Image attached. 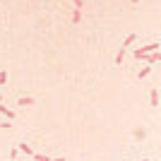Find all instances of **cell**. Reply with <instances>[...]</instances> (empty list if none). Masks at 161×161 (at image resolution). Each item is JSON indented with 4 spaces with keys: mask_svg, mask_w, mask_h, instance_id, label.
Masks as SVG:
<instances>
[{
    "mask_svg": "<svg viewBox=\"0 0 161 161\" xmlns=\"http://www.w3.org/2000/svg\"><path fill=\"white\" fill-rule=\"evenodd\" d=\"M161 48L159 41H152V43H147V46H142V48H135V58L137 60H142V55H147V53H156Z\"/></svg>",
    "mask_w": 161,
    "mask_h": 161,
    "instance_id": "1",
    "label": "cell"
},
{
    "mask_svg": "<svg viewBox=\"0 0 161 161\" xmlns=\"http://www.w3.org/2000/svg\"><path fill=\"white\" fill-rule=\"evenodd\" d=\"M142 60H147L149 65H154V63L161 60V53H159V51H156V53H147V55H142Z\"/></svg>",
    "mask_w": 161,
    "mask_h": 161,
    "instance_id": "2",
    "label": "cell"
},
{
    "mask_svg": "<svg viewBox=\"0 0 161 161\" xmlns=\"http://www.w3.org/2000/svg\"><path fill=\"white\" fill-rule=\"evenodd\" d=\"M135 41H137V34H128V36H125V41H123V46H120V51H125L128 46H132Z\"/></svg>",
    "mask_w": 161,
    "mask_h": 161,
    "instance_id": "3",
    "label": "cell"
},
{
    "mask_svg": "<svg viewBox=\"0 0 161 161\" xmlns=\"http://www.w3.org/2000/svg\"><path fill=\"white\" fill-rule=\"evenodd\" d=\"M17 152H22V154H27V156H34V149L29 147L27 142H19V147H17Z\"/></svg>",
    "mask_w": 161,
    "mask_h": 161,
    "instance_id": "4",
    "label": "cell"
},
{
    "mask_svg": "<svg viewBox=\"0 0 161 161\" xmlns=\"http://www.w3.org/2000/svg\"><path fill=\"white\" fill-rule=\"evenodd\" d=\"M34 161H65V156H58V159H51L46 154H34Z\"/></svg>",
    "mask_w": 161,
    "mask_h": 161,
    "instance_id": "5",
    "label": "cell"
},
{
    "mask_svg": "<svg viewBox=\"0 0 161 161\" xmlns=\"http://www.w3.org/2000/svg\"><path fill=\"white\" fill-rule=\"evenodd\" d=\"M149 103H152V106H159V89H152V92H149Z\"/></svg>",
    "mask_w": 161,
    "mask_h": 161,
    "instance_id": "6",
    "label": "cell"
},
{
    "mask_svg": "<svg viewBox=\"0 0 161 161\" xmlns=\"http://www.w3.org/2000/svg\"><path fill=\"white\" fill-rule=\"evenodd\" d=\"M0 113H3V115H7V120H14V111H10V108H7V106H3V103H0Z\"/></svg>",
    "mask_w": 161,
    "mask_h": 161,
    "instance_id": "7",
    "label": "cell"
},
{
    "mask_svg": "<svg viewBox=\"0 0 161 161\" xmlns=\"http://www.w3.org/2000/svg\"><path fill=\"white\" fill-rule=\"evenodd\" d=\"M17 103H19V106H31L34 99H31V96H19V99H17Z\"/></svg>",
    "mask_w": 161,
    "mask_h": 161,
    "instance_id": "8",
    "label": "cell"
},
{
    "mask_svg": "<svg viewBox=\"0 0 161 161\" xmlns=\"http://www.w3.org/2000/svg\"><path fill=\"white\" fill-rule=\"evenodd\" d=\"M149 72H152V65H147V67H142L140 72H137V80H144V77H147Z\"/></svg>",
    "mask_w": 161,
    "mask_h": 161,
    "instance_id": "9",
    "label": "cell"
},
{
    "mask_svg": "<svg viewBox=\"0 0 161 161\" xmlns=\"http://www.w3.org/2000/svg\"><path fill=\"white\" fill-rule=\"evenodd\" d=\"M135 140H144V135H147V130H144V128H135Z\"/></svg>",
    "mask_w": 161,
    "mask_h": 161,
    "instance_id": "10",
    "label": "cell"
},
{
    "mask_svg": "<svg viewBox=\"0 0 161 161\" xmlns=\"http://www.w3.org/2000/svg\"><path fill=\"white\" fill-rule=\"evenodd\" d=\"M72 22H75V24H80V22H82V10H75V12H72Z\"/></svg>",
    "mask_w": 161,
    "mask_h": 161,
    "instance_id": "11",
    "label": "cell"
},
{
    "mask_svg": "<svg viewBox=\"0 0 161 161\" xmlns=\"http://www.w3.org/2000/svg\"><path fill=\"white\" fill-rule=\"evenodd\" d=\"M3 84H7V72H5V70L0 72V87H3Z\"/></svg>",
    "mask_w": 161,
    "mask_h": 161,
    "instance_id": "12",
    "label": "cell"
},
{
    "mask_svg": "<svg viewBox=\"0 0 161 161\" xmlns=\"http://www.w3.org/2000/svg\"><path fill=\"white\" fill-rule=\"evenodd\" d=\"M75 3V10H82V7H84V0H72Z\"/></svg>",
    "mask_w": 161,
    "mask_h": 161,
    "instance_id": "13",
    "label": "cell"
},
{
    "mask_svg": "<svg viewBox=\"0 0 161 161\" xmlns=\"http://www.w3.org/2000/svg\"><path fill=\"white\" fill-rule=\"evenodd\" d=\"M0 128H5V130H12V123H0Z\"/></svg>",
    "mask_w": 161,
    "mask_h": 161,
    "instance_id": "14",
    "label": "cell"
},
{
    "mask_svg": "<svg viewBox=\"0 0 161 161\" xmlns=\"http://www.w3.org/2000/svg\"><path fill=\"white\" fill-rule=\"evenodd\" d=\"M137 161H149V159H137Z\"/></svg>",
    "mask_w": 161,
    "mask_h": 161,
    "instance_id": "15",
    "label": "cell"
},
{
    "mask_svg": "<svg viewBox=\"0 0 161 161\" xmlns=\"http://www.w3.org/2000/svg\"><path fill=\"white\" fill-rule=\"evenodd\" d=\"M132 3H140V0H132Z\"/></svg>",
    "mask_w": 161,
    "mask_h": 161,
    "instance_id": "16",
    "label": "cell"
},
{
    "mask_svg": "<svg viewBox=\"0 0 161 161\" xmlns=\"http://www.w3.org/2000/svg\"><path fill=\"white\" fill-rule=\"evenodd\" d=\"M10 161H17V159H10Z\"/></svg>",
    "mask_w": 161,
    "mask_h": 161,
    "instance_id": "17",
    "label": "cell"
}]
</instances>
